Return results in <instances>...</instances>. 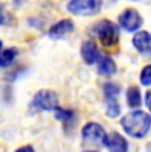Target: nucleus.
I'll use <instances>...</instances> for the list:
<instances>
[{"mask_svg":"<svg viewBox=\"0 0 151 152\" xmlns=\"http://www.w3.org/2000/svg\"><path fill=\"white\" fill-rule=\"evenodd\" d=\"M121 126L129 136L134 139H143L149 134L151 127V118L142 110H134L127 113L121 119Z\"/></svg>","mask_w":151,"mask_h":152,"instance_id":"1","label":"nucleus"},{"mask_svg":"<svg viewBox=\"0 0 151 152\" xmlns=\"http://www.w3.org/2000/svg\"><path fill=\"white\" fill-rule=\"evenodd\" d=\"M90 33L100 40L105 48H113L119 41V29L110 20H100L92 27Z\"/></svg>","mask_w":151,"mask_h":152,"instance_id":"2","label":"nucleus"},{"mask_svg":"<svg viewBox=\"0 0 151 152\" xmlns=\"http://www.w3.org/2000/svg\"><path fill=\"white\" fill-rule=\"evenodd\" d=\"M81 139L85 147H101V145H105L107 134L100 123L89 122L84 126Z\"/></svg>","mask_w":151,"mask_h":152,"instance_id":"3","label":"nucleus"},{"mask_svg":"<svg viewBox=\"0 0 151 152\" xmlns=\"http://www.w3.org/2000/svg\"><path fill=\"white\" fill-rule=\"evenodd\" d=\"M34 111H56L59 109V95L53 90H40L31 103Z\"/></svg>","mask_w":151,"mask_h":152,"instance_id":"4","label":"nucleus"},{"mask_svg":"<svg viewBox=\"0 0 151 152\" xmlns=\"http://www.w3.org/2000/svg\"><path fill=\"white\" fill-rule=\"evenodd\" d=\"M101 0H70L66 10L76 16H94L101 11Z\"/></svg>","mask_w":151,"mask_h":152,"instance_id":"5","label":"nucleus"},{"mask_svg":"<svg viewBox=\"0 0 151 152\" xmlns=\"http://www.w3.org/2000/svg\"><path fill=\"white\" fill-rule=\"evenodd\" d=\"M118 23H119V27L126 32H136L143 24V19L136 10L129 8L119 15Z\"/></svg>","mask_w":151,"mask_h":152,"instance_id":"6","label":"nucleus"},{"mask_svg":"<svg viewBox=\"0 0 151 152\" xmlns=\"http://www.w3.org/2000/svg\"><path fill=\"white\" fill-rule=\"evenodd\" d=\"M74 31V23L69 19H64L53 24L48 31V36L52 40H61Z\"/></svg>","mask_w":151,"mask_h":152,"instance_id":"7","label":"nucleus"},{"mask_svg":"<svg viewBox=\"0 0 151 152\" xmlns=\"http://www.w3.org/2000/svg\"><path fill=\"white\" fill-rule=\"evenodd\" d=\"M81 57L86 65H94V64L100 62L102 56L98 50L95 42L93 40H88L81 45Z\"/></svg>","mask_w":151,"mask_h":152,"instance_id":"8","label":"nucleus"},{"mask_svg":"<svg viewBox=\"0 0 151 152\" xmlns=\"http://www.w3.org/2000/svg\"><path fill=\"white\" fill-rule=\"evenodd\" d=\"M133 45L143 56H151V33L147 31L136 32L133 37Z\"/></svg>","mask_w":151,"mask_h":152,"instance_id":"9","label":"nucleus"},{"mask_svg":"<svg viewBox=\"0 0 151 152\" xmlns=\"http://www.w3.org/2000/svg\"><path fill=\"white\" fill-rule=\"evenodd\" d=\"M105 147L109 152H129V143L119 132L109 134Z\"/></svg>","mask_w":151,"mask_h":152,"instance_id":"10","label":"nucleus"},{"mask_svg":"<svg viewBox=\"0 0 151 152\" xmlns=\"http://www.w3.org/2000/svg\"><path fill=\"white\" fill-rule=\"evenodd\" d=\"M115 73H117V65H115L114 60L109 56L101 58L98 62V74L103 75V77H111Z\"/></svg>","mask_w":151,"mask_h":152,"instance_id":"11","label":"nucleus"},{"mask_svg":"<svg viewBox=\"0 0 151 152\" xmlns=\"http://www.w3.org/2000/svg\"><path fill=\"white\" fill-rule=\"evenodd\" d=\"M126 101H127L129 107H131V109H138L142 104L141 90L136 86H130L126 91Z\"/></svg>","mask_w":151,"mask_h":152,"instance_id":"12","label":"nucleus"},{"mask_svg":"<svg viewBox=\"0 0 151 152\" xmlns=\"http://www.w3.org/2000/svg\"><path fill=\"white\" fill-rule=\"evenodd\" d=\"M121 94V87L114 82H106L103 85V95L106 102H114L118 99V95Z\"/></svg>","mask_w":151,"mask_h":152,"instance_id":"13","label":"nucleus"},{"mask_svg":"<svg viewBox=\"0 0 151 152\" xmlns=\"http://www.w3.org/2000/svg\"><path fill=\"white\" fill-rule=\"evenodd\" d=\"M17 54H19V49L15 48V46L8 48V49H4V50L0 53V66H3V68L10 66L11 64L15 61Z\"/></svg>","mask_w":151,"mask_h":152,"instance_id":"14","label":"nucleus"},{"mask_svg":"<svg viewBox=\"0 0 151 152\" xmlns=\"http://www.w3.org/2000/svg\"><path fill=\"white\" fill-rule=\"evenodd\" d=\"M107 106H106V115L109 116V118H117V116H119L121 114V106L119 103H118L117 101L114 102H106Z\"/></svg>","mask_w":151,"mask_h":152,"instance_id":"15","label":"nucleus"},{"mask_svg":"<svg viewBox=\"0 0 151 152\" xmlns=\"http://www.w3.org/2000/svg\"><path fill=\"white\" fill-rule=\"evenodd\" d=\"M54 116H56L57 121L64 122V123H68L72 118H73V111L72 110H66V109H57L54 111Z\"/></svg>","mask_w":151,"mask_h":152,"instance_id":"16","label":"nucleus"},{"mask_svg":"<svg viewBox=\"0 0 151 152\" xmlns=\"http://www.w3.org/2000/svg\"><path fill=\"white\" fill-rule=\"evenodd\" d=\"M139 81L143 86H151V65H146L139 74Z\"/></svg>","mask_w":151,"mask_h":152,"instance_id":"17","label":"nucleus"},{"mask_svg":"<svg viewBox=\"0 0 151 152\" xmlns=\"http://www.w3.org/2000/svg\"><path fill=\"white\" fill-rule=\"evenodd\" d=\"M10 21V15L5 12L4 5L0 4V25H7Z\"/></svg>","mask_w":151,"mask_h":152,"instance_id":"18","label":"nucleus"},{"mask_svg":"<svg viewBox=\"0 0 151 152\" xmlns=\"http://www.w3.org/2000/svg\"><path fill=\"white\" fill-rule=\"evenodd\" d=\"M144 102H146L147 109L151 111V91H147V93H146V98H144Z\"/></svg>","mask_w":151,"mask_h":152,"instance_id":"19","label":"nucleus"},{"mask_svg":"<svg viewBox=\"0 0 151 152\" xmlns=\"http://www.w3.org/2000/svg\"><path fill=\"white\" fill-rule=\"evenodd\" d=\"M16 152H34V150H33V147H31V145H24V147L16 150Z\"/></svg>","mask_w":151,"mask_h":152,"instance_id":"20","label":"nucleus"},{"mask_svg":"<svg viewBox=\"0 0 151 152\" xmlns=\"http://www.w3.org/2000/svg\"><path fill=\"white\" fill-rule=\"evenodd\" d=\"M12 1H13V5H15V7H21L27 0H12Z\"/></svg>","mask_w":151,"mask_h":152,"instance_id":"21","label":"nucleus"},{"mask_svg":"<svg viewBox=\"0 0 151 152\" xmlns=\"http://www.w3.org/2000/svg\"><path fill=\"white\" fill-rule=\"evenodd\" d=\"M1 52H3V42L0 41V53H1Z\"/></svg>","mask_w":151,"mask_h":152,"instance_id":"22","label":"nucleus"},{"mask_svg":"<svg viewBox=\"0 0 151 152\" xmlns=\"http://www.w3.org/2000/svg\"><path fill=\"white\" fill-rule=\"evenodd\" d=\"M84 152H100V151H94V150H88V151H84Z\"/></svg>","mask_w":151,"mask_h":152,"instance_id":"23","label":"nucleus"}]
</instances>
